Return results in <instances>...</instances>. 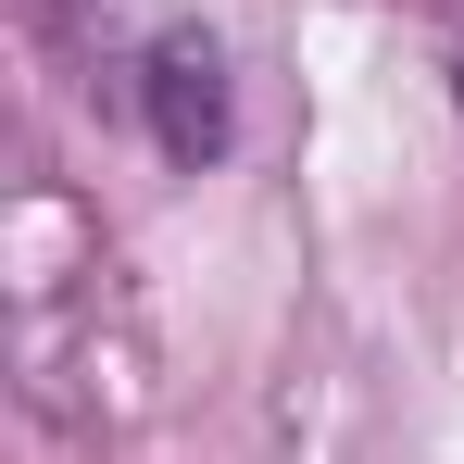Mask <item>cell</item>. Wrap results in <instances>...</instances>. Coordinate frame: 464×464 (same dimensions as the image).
<instances>
[{
  "instance_id": "6da1fadb",
  "label": "cell",
  "mask_w": 464,
  "mask_h": 464,
  "mask_svg": "<svg viewBox=\"0 0 464 464\" xmlns=\"http://www.w3.org/2000/svg\"><path fill=\"white\" fill-rule=\"evenodd\" d=\"M151 139L176 163H214V151H227V51H214L201 25L151 38Z\"/></svg>"
}]
</instances>
